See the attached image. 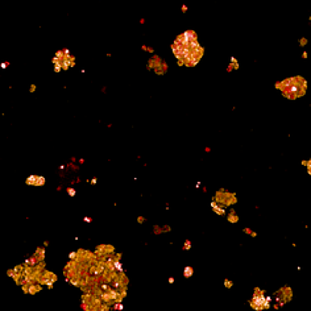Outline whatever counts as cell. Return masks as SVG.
I'll return each instance as SVG.
<instances>
[{
	"label": "cell",
	"instance_id": "7c38bea8",
	"mask_svg": "<svg viewBox=\"0 0 311 311\" xmlns=\"http://www.w3.org/2000/svg\"><path fill=\"white\" fill-rule=\"evenodd\" d=\"M243 232H244V233H247V235H249L251 237H256V236H257V232L252 231L251 228H248V227H245V228H243Z\"/></svg>",
	"mask_w": 311,
	"mask_h": 311
},
{
	"label": "cell",
	"instance_id": "ac0fdd59",
	"mask_svg": "<svg viewBox=\"0 0 311 311\" xmlns=\"http://www.w3.org/2000/svg\"><path fill=\"white\" fill-rule=\"evenodd\" d=\"M141 49H142V50H145V52H149V53H154V49L153 48H149V46H145V45H142Z\"/></svg>",
	"mask_w": 311,
	"mask_h": 311
},
{
	"label": "cell",
	"instance_id": "8992f818",
	"mask_svg": "<svg viewBox=\"0 0 311 311\" xmlns=\"http://www.w3.org/2000/svg\"><path fill=\"white\" fill-rule=\"evenodd\" d=\"M161 62H162V59H161L160 57H158V55H153V57L151 58V59H149V62H148V69H156V67H157V66L161 63Z\"/></svg>",
	"mask_w": 311,
	"mask_h": 311
},
{
	"label": "cell",
	"instance_id": "7402d4cb",
	"mask_svg": "<svg viewBox=\"0 0 311 311\" xmlns=\"http://www.w3.org/2000/svg\"><path fill=\"white\" fill-rule=\"evenodd\" d=\"M137 223H140V224L145 223V218H144V216H138V218H137Z\"/></svg>",
	"mask_w": 311,
	"mask_h": 311
},
{
	"label": "cell",
	"instance_id": "4fadbf2b",
	"mask_svg": "<svg viewBox=\"0 0 311 311\" xmlns=\"http://www.w3.org/2000/svg\"><path fill=\"white\" fill-rule=\"evenodd\" d=\"M45 182H46L45 177L38 175V179H37V186H44V185H45Z\"/></svg>",
	"mask_w": 311,
	"mask_h": 311
},
{
	"label": "cell",
	"instance_id": "44dd1931",
	"mask_svg": "<svg viewBox=\"0 0 311 311\" xmlns=\"http://www.w3.org/2000/svg\"><path fill=\"white\" fill-rule=\"evenodd\" d=\"M164 230L161 228V227H158V225H154V232H156V235H158V233H161Z\"/></svg>",
	"mask_w": 311,
	"mask_h": 311
},
{
	"label": "cell",
	"instance_id": "3957f363",
	"mask_svg": "<svg viewBox=\"0 0 311 311\" xmlns=\"http://www.w3.org/2000/svg\"><path fill=\"white\" fill-rule=\"evenodd\" d=\"M274 299H276V303H274V309L278 310L280 307H282L284 304H286L287 302H290L293 299V290L290 286H284L281 287L280 290H277L274 293Z\"/></svg>",
	"mask_w": 311,
	"mask_h": 311
},
{
	"label": "cell",
	"instance_id": "ba28073f",
	"mask_svg": "<svg viewBox=\"0 0 311 311\" xmlns=\"http://www.w3.org/2000/svg\"><path fill=\"white\" fill-rule=\"evenodd\" d=\"M41 285H35V284H30L29 286H28V294H36V293H38L41 290Z\"/></svg>",
	"mask_w": 311,
	"mask_h": 311
},
{
	"label": "cell",
	"instance_id": "d4e9b609",
	"mask_svg": "<svg viewBox=\"0 0 311 311\" xmlns=\"http://www.w3.org/2000/svg\"><path fill=\"white\" fill-rule=\"evenodd\" d=\"M35 91H36V85H32L29 88V92H35Z\"/></svg>",
	"mask_w": 311,
	"mask_h": 311
},
{
	"label": "cell",
	"instance_id": "d6986e66",
	"mask_svg": "<svg viewBox=\"0 0 311 311\" xmlns=\"http://www.w3.org/2000/svg\"><path fill=\"white\" fill-rule=\"evenodd\" d=\"M306 169H307V173H309V175H311V158H309V161H307Z\"/></svg>",
	"mask_w": 311,
	"mask_h": 311
},
{
	"label": "cell",
	"instance_id": "5b68a950",
	"mask_svg": "<svg viewBox=\"0 0 311 311\" xmlns=\"http://www.w3.org/2000/svg\"><path fill=\"white\" fill-rule=\"evenodd\" d=\"M211 208H212L214 212H215L216 215H219V216H221V215L225 214V207L221 206V204L218 203L216 201H212V202H211Z\"/></svg>",
	"mask_w": 311,
	"mask_h": 311
},
{
	"label": "cell",
	"instance_id": "9a60e30c",
	"mask_svg": "<svg viewBox=\"0 0 311 311\" xmlns=\"http://www.w3.org/2000/svg\"><path fill=\"white\" fill-rule=\"evenodd\" d=\"M232 286H233V282L231 281V280H224V287H227V289H232Z\"/></svg>",
	"mask_w": 311,
	"mask_h": 311
},
{
	"label": "cell",
	"instance_id": "7a4b0ae2",
	"mask_svg": "<svg viewBox=\"0 0 311 311\" xmlns=\"http://www.w3.org/2000/svg\"><path fill=\"white\" fill-rule=\"evenodd\" d=\"M270 302H272V298L265 295V291L262 290V289L256 287L254 289V291H253L252 299L249 301V304H251V307L253 310L262 311V310L270 309Z\"/></svg>",
	"mask_w": 311,
	"mask_h": 311
},
{
	"label": "cell",
	"instance_id": "d6a6232c",
	"mask_svg": "<svg viewBox=\"0 0 311 311\" xmlns=\"http://www.w3.org/2000/svg\"><path fill=\"white\" fill-rule=\"evenodd\" d=\"M310 21H311V16H310Z\"/></svg>",
	"mask_w": 311,
	"mask_h": 311
},
{
	"label": "cell",
	"instance_id": "5bb4252c",
	"mask_svg": "<svg viewBox=\"0 0 311 311\" xmlns=\"http://www.w3.org/2000/svg\"><path fill=\"white\" fill-rule=\"evenodd\" d=\"M183 249H185V251H190L191 249V241L190 240L185 241V244H183Z\"/></svg>",
	"mask_w": 311,
	"mask_h": 311
},
{
	"label": "cell",
	"instance_id": "83f0119b",
	"mask_svg": "<svg viewBox=\"0 0 311 311\" xmlns=\"http://www.w3.org/2000/svg\"><path fill=\"white\" fill-rule=\"evenodd\" d=\"M162 230H164V231H170L171 228H170L169 225H164V227H162Z\"/></svg>",
	"mask_w": 311,
	"mask_h": 311
},
{
	"label": "cell",
	"instance_id": "484cf974",
	"mask_svg": "<svg viewBox=\"0 0 311 311\" xmlns=\"http://www.w3.org/2000/svg\"><path fill=\"white\" fill-rule=\"evenodd\" d=\"M181 11H182V12H187V5H182Z\"/></svg>",
	"mask_w": 311,
	"mask_h": 311
},
{
	"label": "cell",
	"instance_id": "52a82bcc",
	"mask_svg": "<svg viewBox=\"0 0 311 311\" xmlns=\"http://www.w3.org/2000/svg\"><path fill=\"white\" fill-rule=\"evenodd\" d=\"M37 179H38V175H29L25 179V185H28V186H37Z\"/></svg>",
	"mask_w": 311,
	"mask_h": 311
},
{
	"label": "cell",
	"instance_id": "4316f807",
	"mask_svg": "<svg viewBox=\"0 0 311 311\" xmlns=\"http://www.w3.org/2000/svg\"><path fill=\"white\" fill-rule=\"evenodd\" d=\"M90 183H91V185H96V183H98V179H96V178H92Z\"/></svg>",
	"mask_w": 311,
	"mask_h": 311
},
{
	"label": "cell",
	"instance_id": "30bf717a",
	"mask_svg": "<svg viewBox=\"0 0 311 311\" xmlns=\"http://www.w3.org/2000/svg\"><path fill=\"white\" fill-rule=\"evenodd\" d=\"M228 221H230V223H233V224L239 221V216H237V214H236L235 210H232L231 212L228 214Z\"/></svg>",
	"mask_w": 311,
	"mask_h": 311
},
{
	"label": "cell",
	"instance_id": "6da1fadb",
	"mask_svg": "<svg viewBox=\"0 0 311 311\" xmlns=\"http://www.w3.org/2000/svg\"><path fill=\"white\" fill-rule=\"evenodd\" d=\"M307 91V81L302 78L301 75L291 77V83L282 91L284 95L289 100H295L298 98H302Z\"/></svg>",
	"mask_w": 311,
	"mask_h": 311
},
{
	"label": "cell",
	"instance_id": "4dcf8cb0",
	"mask_svg": "<svg viewBox=\"0 0 311 311\" xmlns=\"http://www.w3.org/2000/svg\"><path fill=\"white\" fill-rule=\"evenodd\" d=\"M204 152H206V153H210V152H211V149L207 146V148H204Z\"/></svg>",
	"mask_w": 311,
	"mask_h": 311
},
{
	"label": "cell",
	"instance_id": "e0dca14e",
	"mask_svg": "<svg viewBox=\"0 0 311 311\" xmlns=\"http://www.w3.org/2000/svg\"><path fill=\"white\" fill-rule=\"evenodd\" d=\"M124 307H123V303H121V301L120 302H115V310H119V311H121Z\"/></svg>",
	"mask_w": 311,
	"mask_h": 311
},
{
	"label": "cell",
	"instance_id": "2e32d148",
	"mask_svg": "<svg viewBox=\"0 0 311 311\" xmlns=\"http://www.w3.org/2000/svg\"><path fill=\"white\" fill-rule=\"evenodd\" d=\"M66 193H67L70 197H75V194H77V191L74 190L73 187H69V188H66Z\"/></svg>",
	"mask_w": 311,
	"mask_h": 311
},
{
	"label": "cell",
	"instance_id": "ffe728a7",
	"mask_svg": "<svg viewBox=\"0 0 311 311\" xmlns=\"http://www.w3.org/2000/svg\"><path fill=\"white\" fill-rule=\"evenodd\" d=\"M299 44H301V46H306V44H307V38L302 37L301 40H299Z\"/></svg>",
	"mask_w": 311,
	"mask_h": 311
},
{
	"label": "cell",
	"instance_id": "f1b7e54d",
	"mask_svg": "<svg viewBox=\"0 0 311 311\" xmlns=\"http://www.w3.org/2000/svg\"><path fill=\"white\" fill-rule=\"evenodd\" d=\"M174 281H175V280L173 278V277H170V278L168 280V282H169V284H174Z\"/></svg>",
	"mask_w": 311,
	"mask_h": 311
},
{
	"label": "cell",
	"instance_id": "8fae6325",
	"mask_svg": "<svg viewBox=\"0 0 311 311\" xmlns=\"http://www.w3.org/2000/svg\"><path fill=\"white\" fill-rule=\"evenodd\" d=\"M193 274H194V269L191 266H185V269H183V277H185V278H190V277H193Z\"/></svg>",
	"mask_w": 311,
	"mask_h": 311
},
{
	"label": "cell",
	"instance_id": "9c48e42d",
	"mask_svg": "<svg viewBox=\"0 0 311 311\" xmlns=\"http://www.w3.org/2000/svg\"><path fill=\"white\" fill-rule=\"evenodd\" d=\"M233 69L235 70H237L239 69V62H237V59L235 58V57H231V63L228 65V67H227V71H232Z\"/></svg>",
	"mask_w": 311,
	"mask_h": 311
},
{
	"label": "cell",
	"instance_id": "cb8c5ba5",
	"mask_svg": "<svg viewBox=\"0 0 311 311\" xmlns=\"http://www.w3.org/2000/svg\"><path fill=\"white\" fill-rule=\"evenodd\" d=\"M8 65H9V62H4V63L0 65V67H2V69H7V67H8Z\"/></svg>",
	"mask_w": 311,
	"mask_h": 311
},
{
	"label": "cell",
	"instance_id": "f546056e",
	"mask_svg": "<svg viewBox=\"0 0 311 311\" xmlns=\"http://www.w3.org/2000/svg\"><path fill=\"white\" fill-rule=\"evenodd\" d=\"M302 57H303L304 59H306V58H307V52H303V54H302Z\"/></svg>",
	"mask_w": 311,
	"mask_h": 311
},
{
	"label": "cell",
	"instance_id": "277c9868",
	"mask_svg": "<svg viewBox=\"0 0 311 311\" xmlns=\"http://www.w3.org/2000/svg\"><path fill=\"white\" fill-rule=\"evenodd\" d=\"M214 201L220 203L221 206L227 207V206H231V204L236 203L237 199H236V195L233 193H228V191H225V190H219L218 193L215 194Z\"/></svg>",
	"mask_w": 311,
	"mask_h": 311
},
{
	"label": "cell",
	"instance_id": "1f68e13d",
	"mask_svg": "<svg viewBox=\"0 0 311 311\" xmlns=\"http://www.w3.org/2000/svg\"><path fill=\"white\" fill-rule=\"evenodd\" d=\"M49 245V241H44V247H48Z\"/></svg>",
	"mask_w": 311,
	"mask_h": 311
},
{
	"label": "cell",
	"instance_id": "603a6c76",
	"mask_svg": "<svg viewBox=\"0 0 311 311\" xmlns=\"http://www.w3.org/2000/svg\"><path fill=\"white\" fill-rule=\"evenodd\" d=\"M83 221H86V223H91L92 219H91V218H88V216H85V218H83Z\"/></svg>",
	"mask_w": 311,
	"mask_h": 311
}]
</instances>
